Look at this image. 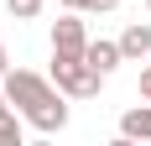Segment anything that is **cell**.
<instances>
[{
  "mask_svg": "<svg viewBox=\"0 0 151 146\" xmlns=\"http://www.w3.org/2000/svg\"><path fill=\"white\" fill-rule=\"evenodd\" d=\"M83 58H89L94 68H99V73L109 78V73H115V68L125 63V52H120V42H89V47H83Z\"/></svg>",
  "mask_w": 151,
  "mask_h": 146,
  "instance_id": "5",
  "label": "cell"
},
{
  "mask_svg": "<svg viewBox=\"0 0 151 146\" xmlns=\"http://www.w3.org/2000/svg\"><path fill=\"white\" fill-rule=\"evenodd\" d=\"M0 84H5V99H11V110L26 120V125H37V131H47V136L68 125V104H63L68 94H63L52 78H42V73H26V68H11Z\"/></svg>",
  "mask_w": 151,
  "mask_h": 146,
  "instance_id": "1",
  "label": "cell"
},
{
  "mask_svg": "<svg viewBox=\"0 0 151 146\" xmlns=\"http://www.w3.org/2000/svg\"><path fill=\"white\" fill-rule=\"evenodd\" d=\"M83 47H89V31H83L78 11H68L52 26V58H83Z\"/></svg>",
  "mask_w": 151,
  "mask_h": 146,
  "instance_id": "3",
  "label": "cell"
},
{
  "mask_svg": "<svg viewBox=\"0 0 151 146\" xmlns=\"http://www.w3.org/2000/svg\"><path fill=\"white\" fill-rule=\"evenodd\" d=\"M120 136H125V141H151V99L120 115Z\"/></svg>",
  "mask_w": 151,
  "mask_h": 146,
  "instance_id": "4",
  "label": "cell"
},
{
  "mask_svg": "<svg viewBox=\"0 0 151 146\" xmlns=\"http://www.w3.org/2000/svg\"><path fill=\"white\" fill-rule=\"evenodd\" d=\"M5 73H11V52L0 47V78H5Z\"/></svg>",
  "mask_w": 151,
  "mask_h": 146,
  "instance_id": "11",
  "label": "cell"
},
{
  "mask_svg": "<svg viewBox=\"0 0 151 146\" xmlns=\"http://www.w3.org/2000/svg\"><path fill=\"white\" fill-rule=\"evenodd\" d=\"M120 52H125V63H141V58L151 52V26H141V21H136V26H125Z\"/></svg>",
  "mask_w": 151,
  "mask_h": 146,
  "instance_id": "6",
  "label": "cell"
},
{
  "mask_svg": "<svg viewBox=\"0 0 151 146\" xmlns=\"http://www.w3.org/2000/svg\"><path fill=\"white\" fill-rule=\"evenodd\" d=\"M0 115H11V99H5V89H0Z\"/></svg>",
  "mask_w": 151,
  "mask_h": 146,
  "instance_id": "12",
  "label": "cell"
},
{
  "mask_svg": "<svg viewBox=\"0 0 151 146\" xmlns=\"http://www.w3.org/2000/svg\"><path fill=\"white\" fill-rule=\"evenodd\" d=\"M0 146H21V115H0Z\"/></svg>",
  "mask_w": 151,
  "mask_h": 146,
  "instance_id": "7",
  "label": "cell"
},
{
  "mask_svg": "<svg viewBox=\"0 0 151 146\" xmlns=\"http://www.w3.org/2000/svg\"><path fill=\"white\" fill-rule=\"evenodd\" d=\"M52 84H58L68 99H94L99 84H104V73L94 68L89 58H52Z\"/></svg>",
  "mask_w": 151,
  "mask_h": 146,
  "instance_id": "2",
  "label": "cell"
},
{
  "mask_svg": "<svg viewBox=\"0 0 151 146\" xmlns=\"http://www.w3.org/2000/svg\"><path fill=\"white\" fill-rule=\"evenodd\" d=\"M68 11H115L120 0H63Z\"/></svg>",
  "mask_w": 151,
  "mask_h": 146,
  "instance_id": "9",
  "label": "cell"
},
{
  "mask_svg": "<svg viewBox=\"0 0 151 146\" xmlns=\"http://www.w3.org/2000/svg\"><path fill=\"white\" fill-rule=\"evenodd\" d=\"M5 11H11L16 21H31V16L42 11V0H5Z\"/></svg>",
  "mask_w": 151,
  "mask_h": 146,
  "instance_id": "8",
  "label": "cell"
},
{
  "mask_svg": "<svg viewBox=\"0 0 151 146\" xmlns=\"http://www.w3.org/2000/svg\"><path fill=\"white\" fill-rule=\"evenodd\" d=\"M146 5H151V0H146Z\"/></svg>",
  "mask_w": 151,
  "mask_h": 146,
  "instance_id": "13",
  "label": "cell"
},
{
  "mask_svg": "<svg viewBox=\"0 0 151 146\" xmlns=\"http://www.w3.org/2000/svg\"><path fill=\"white\" fill-rule=\"evenodd\" d=\"M141 99H151V68L141 73Z\"/></svg>",
  "mask_w": 151,
  "mask_h": 146,
  "instance_id": "10",
  "label": "cell"
}]
</instances>
